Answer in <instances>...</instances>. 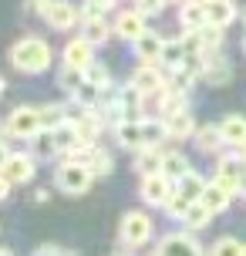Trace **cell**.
<instances>
[{
    "instance_id": "cell-1",
    "label": "cell",
    "mask_w": 246,
    "mask_h": 256,
    "mask_svg": "<svg viewBox=\"0 0 246 256\" xmlns=\"http://www.w3.org/2000/svg\"><path fill=\"white\" fill-rule=\"evenodd\" d=\"M7 58H10V68L14 71H20V74H44L48 68H51V44L44 38H38V34H24L20 40H14L10 51H7Z\"/></svg>"
},
{
    "instance_id": "cell-2",
    "label": "cell",
    "mask_w": 246,
    "mask_h": 256,
    "mask_svg": "<svg viewBox=\"0 0 246 256\" xmlns=\"http://www.w3.org/2000/svg\"><path fill=\"white\" fill-rule=\"evenodd\" d=\"M156 222L145 209H128L125 216L118 219V246L122 250H145V243H152Z\"/></svg>"
},
{
    "instance_id": "cell-3",
    "label": "cell",
    "mask_w": 246,
    "mask_h": 256,
    "mask_svg": "<svg viewBox=\"0 0 246 256\" xmlns=\"http://www.w3.org/2000/svg\"><path fill=\"white\" fill-rule=\"evenodd\" d=\"M40 128H44V122H40V104H17V108H10L7 122L0 125V135L4 138L30 142Z\"/></svg>"
},
{
    "instance_id": "cell-4",
    "label": "cell",
    "mask_w": 246,
    "mask_h": 256,
    "mask_svg": "<svg viewBox=\"0 0 246 256\" xmlns=\"http://www.w3.org/2000/svg\"><path fill=\"white\" fill-rule=\"evenodd\" d=\"M91 182H94L91 168L84 162H78V158H64L54 168V189L64 192V196H84L91 189Z\"/></svg>"
},
{
    "instance_id": "cell-5",
    "label": "cell",
    "mask_w": 246,
    "mask_h": 256,
    "mask_svg": "<svg viewBox=\"0 0 246 256\" xmlns=\"http://www.w3.org/2000/svg\"><path fill=\"white\" fill-rule=\"evenodd\" d=\"M158 256H209L202 250V243L196 240L192 230H172V232H162L158 236V246H156Z\"/></svg>"
},
{
    "instance_id": "cell-6",
    "label": "cell",
    "mask_w": 246,
    "mask_h": 256,
    "mask_svg": "<svg viewBox=\"0 0 246 256\" xmlns=\"http://www.w3.org/2000/svg\"><path fill=\"white\" fill-rule=\"evenodd\" d=\"M40 20L58 34H71L74 27H81V7H74L71 0H51L40 14Z\"/></svg>"
},
{
    "instance_id": "cell-7",
    "label": "cell",
    "mask_w": 246,
    "mask_h": 256,
    "mask_svg": "<svg viewBox=\"0 0 246 256\" xmlns=\"http://www.w3.org/2000/svg\"><path fill=\"white\" fill-rule=\"evenodd\" d=\"M172 192H176V182L168 179L166 172H156V176H142L138 196H142V202H145V206H152V209H162V206L172 199Z\"/></svg>"
},
{
    "instance_id": "cell-8",
    "label": "cell",
    "mask_w": 246,
    "mask_h": 256,
    "mask_svg": "<svg viewBox=\"0 0 246 256\" xmlns=\"http://www.w3.org/2000/svg\"><path fill=\"white\" fill-rule=\"evenodd\" d=\"M112 30H115V38H122L125 44H135V40L148 30V17H145V14H138L135 7L118 10L115 20H112Z\"/></svg>"
},
{
    "instance_id": "cell-9",
    "label": "cell",
    "mask_w": 246,
    "mask_h": 256,
    "mask_svg": "<svg viewBox=\"0 0 246 256\" xmlns=\"http://www.w3.org/2000/svg\"><path fill=\"white\" fill-rule=\"evenodd\" d=\"M199 81L216 84V88L233 81V64L222 58V48L220 51H202V74H199Z\"/></svg>"
},
{
    "instance_id": "cell-10",
    "label": "cell",
    "mask_w": 246,
    "mask_h": 256,
    "mask_svg": "<svg viewBox=\"0 0 246 256\" xmlns=\"http://www.w3.org/2000/svg\"><path fill=\"white\" fill-rule=\"evenodd\" d=\"M112 135H115L118 148L125 152H138L145 148V128H142V118H122L112 125Z\"/></svg>"
},
{
    "instance_id": "cell-11",
    "label": "cell",
    "mask_w": 246,
    "mask_h": 256,
    "mask_svg": "<svg viewBox=\"0 0 246 256\" xmlns=\"http://www.w3.org/2000/svg\"><path fill=\"white\" fill-rule=\"evenodd\" d=\"M61 64L84 71L88 64H94V44H91L84 34H78V38H68V44L61 48Z\"/></svg>"
},
{
    "instance_id": "cell-12",
    "label": "cell",
    "mask_w": 246,
    "mask_h": 256,
    "mask_svg": "<svg viewBox=\"0 0 246 256\" xmlns=\"http://www.w3.org/2000/svg\"><path fill=\"white\" fill-rule=\"evenodd\" d=\"M0 172H4L14 186H27V182L34 179V172H38V158L30 152H10V158L4 162Z\"/></svg>"
},
{
    "instance_id": "cell-13",
    "label": "cell",
    "mask_w": 246,
    "mask_h": 256,
    "mask_svg": "<svg viewBox=\"0 0 246 256\" xmlns=\"http://www.w3.org/2000/svg\"><path fill=\"white\" fill-rule=\"evenodd\" d=\"M71 158L84 162V166L91 168V176H94V179L112 176V168H115V158H112V152H108V148H102V145H84V148H81L78 155H71Z\"/></svg>"
},
{
    "instance_id": "cell-14",
    "label": "cell",
    "mask_w": 246,
    "mask_h": 256,
    "mask_svg": "<svg viewBox=\"0 0 246 256\" xmlns=\"http://www.w3.org/2000/svg\"><path fill=\"white\" fill-rule=\"evenodd\" d=\"M162 125H166V138L172 142H186L196 135V118L189 108H179V112H168V115H162Z\"/></svg>"
},
{
    "instance_id": "cell-15",
    "label": "cell",
    "mask_w": 246,
    "mask_h": 256,
    "mask_svg": "<svg viewBox=\"0 0 246 256\" xmlns=\"http://www.w3.org/2000/svg\"><path fill=\"white\" fill-rule=\"evenodd\" d=\"M132 88H138L142 94H152V91H162L166 88V78H162V64H148V61H138V68L132 71L128 78Z\"/></svg>"
},
{
    "instance_id": "cell-16",
    "label": "cell",
    "mask_w": 246,
    "mask_h": 256,
    "mask_svg": "<svg viewBox=\"0 0 246 256\" xmlns=\"http://www.w3.org/2000/svg\"><path fill=\"white\" fill-rule=\"evenodd\" d=\"M51 135H54V148H58V155H64V158H71L74 152H81V148H84V142H81V135H78L74 118H68V122H61V125H54Z\"/></svg>"
},
{
    "instance_id": "cell-17",
    "label": "cell",
    "mask_w": 246,
    "mask_h": 256,
    "mask_svg": "<svg viewBox=\"0 0 246 256\" xmlns=\"http://www.w3.org/2000/svg\"><path fill=\"white\" fill-rule=\"evenodd\" d=\"M243 172H246V166H243V158H240V152L236 155H222L220 152V158H216V176H212V179H220L226 189H233L236 196H240V179H243Z\"/></svg>"
},
{
    "instance_id": "cell-18",
    "label": "cell",
    "mask_w": 246,
    "mask_h": 256,
    "mask_svg": "<svg viewBox=\"0 0 246 256\" xmlns=\"http://www.w3.org/2000/svg\"><path fill=\"white\" fill-rule=\"evenodd\" d=\"M206 24H209L206 4H199V0H182V4H179V27H182V34H189V30H202Z\"/></svg>"
},
{
    "instance_id": "cell-19",
    "label": "cell",
    "mask_w": 246,
    "mask_h": 256,
    "mask_svg": "<svg viewBox=\"0 0 246 256\" xmlns=\"http://www.w3.org/2000/svg\"><path fill=\"white\" fill-rule=\"evenodd\" d=\"M233 199H236V192H233V189H226L220 179H209V182H206V189H202V202H206L209 209L216 212V216H220V212H226V209L233 206Z\"/></svg>"
},
{
    "instance_id": "cell-20",
    "label": "cell",
    "mask_w": 246,
    "mask_h": 256,
    "mask_svg": "<svg viewBox=\"0 0 246 256\" xmlns=\"http://www.w3.org/2000/svg\"><path fill=\"white\" fill-rule=\"evenodd\" d=\"M192 145H196V152H202V155H220L226 138H222L220 125H199L192 135Z\"/></svg>"
},
{
    "instance_id": "cell-21",
    "label": "cell",
    "mask_w": 246,
    "mask_h": 256,
    "mask_svg": "<svg viewBox=\"0 0 246 256\" xmlns=\"http://www.w3.org/2000/svg\"><path fill=\"white\" fill-rule=\"evenodd\" d=\"M132 48H135V58H138V61L158 64V61H162V48H166V38H162V34H156V30H145V34L135 40Z\"/></svg>"
},
{
    "instance_id": "cell-22",
    "label": "cell",
    "mask_w": 246,
    "mask_h": 256,
    "mask_svg": "<svg viewBox=\"0 0 246 256\" xmlns=\"http://www.w3.org/2000/svg\"><path fill=\"white\" fill-rule=\"evenodd\" d=\"M162 145H145V148H138L135 152V172L138 176H156V172H162Z\"/></svg>"
},
{
    "instance_id": "cell-23",
    "label": "cell",
    "mask_w": 246,
    "mask_h": 256,
    "mask_svg": "<svg viewBox=\"0 0 246 256\" xmlns=\"http://www.w3.org/2000/svg\"><path fill=\"white\" fill-rule=\"evenodd\" d=\"M220 132L230 148H243L246 145V115H226L220 122Z\"/></svg>"
},
{
    "instance_id": "cell-24",
    "label": "cell",
    "mask_w": 246,
    "mask_h": 256,
    "mask_svg": "<svg viewBox=\"0 0 246 256\" xmlns=\"http://www.w3.org/2000/svg\"><path fill=\"white\" fill-rule=\"evenodd\" d=\"M212 219H216V212H212V209H209L202 199H196V202L186 209V219H182V226H186V230H192V232H202L209 222H212Z\"/></svg>"
},
{
    "instance_id": "cell-25",
    "label": "cell",
    "mask_w": 246,
    "mask_h": 256,
    "mask_svg": "<svg viewBox=\"0 0 246 256\" xmlns=\"http://www.w3.org/2000/svg\"><path fill=\"white\" fill-rule=\"evenodd\" d=\"M81 34H84L94 48H104L115 30H112V24H108L104 17H88V20H81Z\"/></svg>"
},
{
    "instance_id": "cell-26",
    "label": "cell",
    "mask_w": 246,
    "mask_h": 256,
    "mask_svg": "<svg viewBox=\"0 0 246 256\" xmlns=\"http://www.w3.org/2000/svg\"><path fill=\"white\" fill-rule=\"evenodd\" d=\"M206 14H209V24H216V27H230L236 17H240L233 0H209Z\"/></svg>"
},
{
    "instance_id": "cell-27",
    "label": "cell",
    "mask_w": 246,
    "mask_h": 256,
    "mask_svg": "<svg viewBox=\"0 0 246 256\" xmlns=\"http://www.w3.org/2000/svg\"><path fill=\"white\" fill-rule=\"evenodd\" d=\"M206 176H202V172H196V168H189V172H186V176H182L179 182H176V189L182 192V196H186V199H189V202H196V199H202V189H206Z\"/></svg>"
},
{
    "instance_id": "cell-28",
    "label": "cell",
    "mask_w": 246,
    "mask_h": 256,
    "mask_svg": "<svg viewBox=\"0 0 246 256\" xmlns=\"http://www.w3.org/2000/svg\"><path fill=\"white\" fill-rule=\"evenodd\" d=\"M186 58H189V51H186V40L176 38V40H166V48H162V68H168V71H179L182 64H186Z\"/></svg>"
},
{
    "instance_id": "cell-29",
    "label": "cell",
    "mask_w": 246,
    "mask_h": 256,
    "mask_svg": "<svg viewBox=\"0 0 246 256\" xmlns=\"http://www.w3.org/2000/svg\"><path fill=\"white\" fill-rule=\"evenodd\" d=\"M58 88L64 91V94H71V98H78L81 88H84V71L61 64V71H58Z\"/></svg>"
},
{
    "instance_id": "cell-30",
    "label": "cell",
    "mask_w": 246,
    "mask_h": 256,
    "mask_svg": "<svg viewBox=\"0 0 246 256\" xmlns=\"http://www.w3.org/2000/svg\"><path fill=\"white\" fill-rule=\"evenodd\" d=\"M189 168H192V166H189V158H186L182 152H166V155H162V172H166L172 182H179Z\"/></svg>"
},
{
    "instance_id": "cell-31",
    "label": "cell",
    "mask_w": 246,
    "mask_h": 256,
    "mask_svg": "<svg viewBox=\"0 0 246 256\" xmlns=\"http://www.w3.org/2000/svg\"><path fill=\"white\" fill-rule=\"evenodd\" d=\"M84 81H88L94 91H108V88H115V84H112V71H108L102 61H94V64H88V68H84Z\"/></svg>"
},
{
    "instance_id": "cell-32",
    "label": "cell",
    "mask_w": 246,
    "mask_h": 256,
    "mask_svg": "<svg viewBox=\"0 0 246 256\" xmlns=\"http://www.w3.org/2000/svg\"><path fill=\"white\" fill-rule=\"evenodd\" d=\"M30 155L34 158H51V155H58V148H54V135H51V128H40L38 135L30 138Z\"/></svg>"
},
{
    "instance_id": "cell-33",
    "label": "cell",
    "mask_w": 246,
    "mask_h": 256,
    "mask_svg": "<svg viewBox=\"0 0 246 256\" xmlns=\"http://www.w3.org/2000/svg\"><path fill=\"white\" fill-rule=\"evenodd\" d=\"M71 118V104H40V122L44 128H54Z\"/></svg>"
},
{
    "instance_id": "cell-34",
    "label": "cell",
    "mask_w": 246,
    "mask_h": 256,
    "mask_svg": "<svg viewBox=\"0 0 246 256\" xmlns=\"http://www.w3.org/2000/svg\"><path fill=\"white\" fill-rule=\"evenodd\" d=\"M246 243L243 240H236V236H220L216 243H212V250H209V256H243Z\"/></svg>"
},
{
    "instance_id": "cell-35",
    "label": "cell",
    "mask_w": 246,
    "mask_h": 256,
    "mask_svg": "<svg viewBox=\"0 0 246 256\" xmlns=\"http://www.w3.org/2000/svg\"><path fill=\"white\" fill-rule=\"evenodd\" d=\"M189 206H192V202H189V199H186V196H182V192L176 189V192H172V199H168V202L162 206V209H166V216H168V219L182 222V219H186V209H189Z\"/></svg>"
},
{
    "instance_id": "cell-36",
    "label": "cell",
    "mask_w": 246,
    "mask_h": 256,
    "mask_svg": "<svg viewBox=\"0 0 246 256\" xmlns=\"http://www.w3.org/2000/svg\"><path fill=\"white\" fill-rule=\"evenodd\" d=\"M222 34H226V27L206 24L202 30H199V40H202V48H206V51H220V48H222Z\"/></svg>"
},
{
    "instance_id": "cell-37",
    "label": "cell",
    "mask_w": 246,
    "mask_h": 256,
    "mask_svg": "<svg viewBox=\"0 0 246 256\" xmlns=\"http://www.w3.org/2000/svg\"><path fill=\"white\" fill-rule=\"evenodd\" d=\"M132 7H135L138 14H145V17L152 20V17H158V14L166 10L168 4H166V0H132Z\"/></svg>"
},
{
    "instance_id": "cell-38",
    "label": "cell",
    "mask_w": 246,
    "mask_h": 256,
    "mask_svg": "<svg viewBox=\"0 0 246 256\" xmlns=\"http://www.w3.org/2000/svg\"><path fill=\"white\" fill-rule=\"evenodd\" d=\"M34 256H68L61 246H54V243H44V246H38L34 250Z\"/></svg>"
},
{
    "instance_id": "cell-39",
    "label": "cell",
    "mask_w": 246,
    "mask_h": 256,
    "mask_svg": "<svg viewBox=\"0 0 246 256\" xmlns=\"http://www.w3.org/2000/svg\"><path fill=\"white\" fill-rule=\"evenodd\" d=\"M48 4H51V0H24V14H38V17H40Z\"/></svg>"
},
{
    "instance_id": "cell-40",
    "label": "cell",
    "mask_w": 246,
    "mask_h": 256,
    "mask_svg": "<svg viewBox=\"0 0 246 256\" xmlns=\"http://www.w3.org/2000/svg\"><path fill=\"white\" fill-rule=\"evenodd\" d=\"M10 192H14V182L0 172V202H7V199H10Z\"/></svg>"
},
{
    "instance_id": "cell-41",
    "label": "cell",
    "mask_w": 246,
    "mask_h": 256,
    "mask_svg": "<svg viewBox=\"0 0 246 256\" xmlns=\"http://www.w3.org/2000/svg\"><path fill=\"white\" fill-rule=\"evenodd\" d=\"M10 158V145H7V138L0 135V168H4V162Z\"/></svg>"
},
{
    "instance_id": "cell-42",
    "label": "cell",
    "mask_w": 246,
    "mask_h": 256,
    "mask_svg": "<svg viewBox=\"0 0 246 256\" xmlns=\"http://www.w3.org/2000/svg\"><path fill=\"white\" fill-rule=\"evenodd\" d=\"M48 199H51V192H48V189H38V192H34V202H48Z\"/></svg>"
},
{
    "instance_id": "cell-43",
    "label": "cell",
    "mask_w": 246,
    "mask_h": 256,
    "mask_svg": "<svg viewBox=\"0 0 246 256\" xmlns=\"http://www.w3.org/2000/svg\"><path fill=\"white\" fill-rule=\"evenodd\" d=\"M240 199H246V172H243V179H240Z\"/></svg>"
},
{
    "instance_id": "cell-44",
    "label": "cell",
    "mask_w": 246,
    "mask_h": 256,
    "mask_svg": "<svg viewBox=\"0 0 246 256\" xmlns=\"http://www.w3.org/2000/svg\"><path fill=\"white\" fill-rule=\"evenodd\" d=\"M236 152H240V158H243V166H246V145H243V148H236Z\"/></svg>"
},
{
    "instance_id": "cell-45",
    "label": "cell",
    "mask_w": 246,
    "mask_h": 256,
    "mask_svg": "<svg viewBox=\"0 0 246 256\" xmlns=\"http://www.w3.org/2000/svg\"><path fill=\"white\" fill-rule=\"evenodd\" d=\"M0 256H14V253H10V250H4V246H0Z\"/></svg>"
},
{
    "instance_id": "cell-46",
    "label": "cell",
    "mask_w": 246,
    "mask_h": 256,
    "mask_svg": "<svg viewBox=\"0 0 246 256\" xmlns=\"http://www.w3.org/2000/svg\"><path fill=\"white\" fill-rule=\"evenodd\" d=\"M4 88H7V81H4V78H0V94H4Z\"/></svg>"
},
{
    "instance_id": "cell-47",
    "label": "cell",
    "mask_w": 246,
    "mask_h": 256,
    "mask_svg": "<svg viewBox=\"0 0 246 256\" xmlns=\"http://www.w3.org/2000/svg\"><path fill=\"white\" fill-rule=\"evenodd\" d=\"M166 4H168V7H172V4H176V7H179V4H182V0H166Z\"/></svg>"
},
{
    "instance_id": "cell-48",
    "label": "cell",
    "mask_w": 246,
    "mask_h": 256,
    "mask_svg": "<svg viewBox=\"0 0 246 256\" xmlns=\"http://www.w3.org/2000/svg\"><path fill=\"white\" fill-rule=\"evenodd\" d=\"M243 51H246V38H243Z\"/></svg>"
},
{
    "instance_id": "cell-49",
    "label": "cell",
    "mask_w": 246,
    "mask_h": 256,
    "mask_svg": "<svg viewBox=\"0 0 246 256\" xmlns=\"http://www.w3.org/2000/svg\"><path fill=\"white\" fill-rule=\"evenodd\" d=\"M243 24H246V10H243Z\"/></svg>"
},
{
    "instance_id": "cell-50",
    "label": "cell",
    "mask_w": 246,
    "mask_h": 256,
    "mask_svg": "<svg viewBox=\"0 0 246 256\" xmlns=\"http://www.w3.org/2000/svg\"><path fill=\"white\" fill-rule=\"evenodd\" d=\"M199 4H209V0H199Z\"/></svg>"
},
{
    "instance_id": "cell-51",
    "label": "cell",
    "mask_w": 246,
    "mask_h": 256,
    "mask_svg": "<svg viewBox=\"0 0 246 256\" xmlns=\"http://www.w3.org/2000/svg\"><path fill=\"white\" fill-rule=\"evenodd\" d=\"M68 256H74V253H68Z\"/></svg>"
},
{
    "instance_id": "cell-52",
    "label": "cell",
    "mask_w": 246,
    "mask_h": 256,
    "mask_svg": "<svg viewBox=\"0 0 246 256\" xmlns=\"http://www.w3.org/2000/svg\"><path fill=\"white\" fill-rule=\"evenodd\" d=\"M243 256H246V250H243Z\"/></svg>"
}]
</instances>
